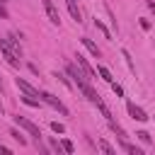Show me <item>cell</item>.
I'll return each mask as SVG.
<instances>
[{
    "mask_svg": "<svg viewBox=\"0 0 155 155\" xmlns=\"http://www.w3.org/2000/svg\"><path fill=\"white\" fill-rule=\"evenodd\" d=\"M65 73H68V78H73V82H75L78 87H82V85L90 80V78L80 70V65H78V63H68V65H65Z\"/></svg>",
    "mask_w": 155,
    "mask_h": 155,
    "instance_id": "3",
    "label": "cell"
},
{
    "mask_svg": "<svg viewBox=\"0 0 155 155\" xmlns=\"http://www.w3.org/2000/svg\"><path fill=\"white\" fill-rule=\"evenodd\" d=\"M148 7H150V12L155 15V0H148Z\"/></svg>",
    "mask_w": 155,
    "mask_h": 155,
    "instance_id": "26",
    "label": "cell"
},
{
    "mask_svg": "<svg viewBox=\"0 0 155 155\" xmlns=\"http://www.w3.org/2000/svg\"><path fill=\"white\" fill-rule=\"evenodd\" d=\"M15 85H17V90H22L24 94H31V97H39V90H36V87H31V85H29L27 80H22V78H17V80H15Z\"/></svg>",
    "mask_w": 155,
    "mask_h": 155,
    "instance_id": "8",
    "label": "cell"
},
{
    "mask_svg": "<svg viewBox=\"0 0 155 155\" xmlns=\"http://www.w3.org/2000/svg\"><path fill=\"white\" fill-rule=\"evenodd\" d=\"M65 5H68L70 17L75 19V24H80V22H82V15H80V7H78V0H65Z\"/></svg>",
    "mask_w": 155,
    "mask_h": 155,
    "instance_id": "10",
    "label": "cell"
},
{
    "mask_svg": "<svg viewBox=\"0 0 155 155\" xmlns=\"http://www.w3.org/2000/svg\"><path fill=\"white\" fill-rule=\"evenodd\" d=\"M78 90H80V92H82V94H85L92 104H94V102H99V94H97V90H94L90 82H85V85H82V87H78Z\"/></svg>",
    "mask_w": 155,
    "mask_h": 155,
    "instance_id": "9",
    "label": "cell"
},
{
    "mask_svg": "<svg viewBox=\"0 0 155 155\" xmlns=\"http://www.w3.org/2000/svg\"><path fill=\"white\" fill-rule=\"evenodd\" d=\"M10 136H12V138H15V140H17L19 145H27V143H29V140H27V138H24V136H22V133L17 131V128H12V131H10Z\"/></svg>",
    "mask_w": 155,
    "mask_h": 155,
    "instance_id": "16",
    "label": "cell"
},
{
    "mask_svg": "<svg viewBox=\"0 0 155 155\" xmlns=\"http://www.w3.org/2000/svg\"><path fill=\"white\" fill-rule=\"evenodd\" d=\"M75 58H78V65H80V70H82V73H85V75H87L90 80H94V78H97V73H94V68H92V65L87 63V58H85L82 53H78Z\"/></svg>",
    "mask_w": 155,
    "mask_h": 155,
    "instance_id": "6",
    "label": "cell"
},
{
    "mask_svg": "<svg viewBox=\"0 0 155 155\" xmlns=\"http://www.w3.org/2000/svg\"><path fill=\"white\" fill-rule=\"evenodd\" d=\"M53 78H56V80H61V82H63V85H65L68 90H73V85H70V80H68V78H65L63 73H53Z\"/></svg>",
    "mask_w": 155,
    "mask_h": 155,
    "instance_id": "20",
    "label": "cell"
},
{
    "mask_svg": "<svg viewBox=\"0 0 155 155\" xmlns=\"http://www.w3.org/2000/svg\"><path fill=\"white\" fill-rule=\"evenodd\" d=\"M15 124H17L19 128H24V131H27L29 136H34L36 140H41V128H39V126H36L34 121H29L27 116H19V114H17V116H15Z\"/></svg>",
    "mask_w": 155,
    "mask_h": 155,
    "instance_id": "2",
    "label": "cell"
},
{
    "mask_svg": "<svg viewBox=\"0 0 155 155\" xmlns=\"http://www.w3.org/2000/svg\"><path fill=\"white\" fill-rule=\"evenodd\" d=\"M140 29H145V31H148V29H150V22H148V19H140Z\"/></svg>",
    "mask_w": 155,
    "mask_h": 155,
    "instance_id": "25",
    "label": "cell"
},
{
    "mask_svg": "<svg viewBox=\"0 0 155 155\" xmlns=\"http://www.w3.org/2000/svg\"><path fill=\"white\" fill-rule=\"evenodd\" d=\"M126 109H128V116H131V119H136V121H148V114H145L138 104L128 102V104H126Z\"/></svg>",
    "mask_w": 155,
    "mask_h": 155,
    "instance_id": "7",
    "label": "cell"
},
{
    "mask_svg": "<svg viewBox=\"0 0 155 155\" xmlns=\"http://www.w3.org/2000/svg\"><path fill=\"white\" fill-rule=\"evenodd\" d=\"M109 85H111V90H114L116 97H124V87H121V85H116V82H109Z\"/></svg>",
    "mask_w": 155,
    "mask_h": 155,
    "instance_id": "22",
    "label": "cell"
},
{
    "mask_svg": "<svg viewBox=\"0 0 155 155\" xmlns=\"http://www.w3.org/2000/svg\"><path fill=\"white\" fill-rule=\"evenodd\" d=\"M39 99H41L44 104H48V107H53L56 111H61L63 116H68V114H70V111H68V107H65V104H63V102H61L58 97H53L51 92H39Z\"/></svg>",
    "mask_w": 155,
    "mask_h": 155,
    "instance_id": "1",
    "label": "cell"
},
{
    "mask_svg": "<svg viewBox=\"0 0 155 155\" xmlns=\"http://www.w3.org/2000/svg\"><path fill=\"white\" fill-rule=\"evenodd\" d=\"M0 114H2V104H0Z\"/></svg>",
    "mask_w": 155,
    "mask_h": 155,
    "instance_id": "28",
    "label": "cell"
},
{
    "mask_svg": "<svg viewBox=\"0 0 155 155\" xmlns=\"http://www.w3.org/2000/svg\"><path fill=\"white\" fill-rule=\"evenodd\" d=\"M97 145H99V150H104V153H107V155H116V150H114V148H111V145H109V143H107V140H99V143H97Z\"/></svg>",
    "mask_w": 155,
    "mask_h": 155,
    "instance_id": "18",
    "label": "cell"
},
{
    "mask_svg": "<svg viewBox=\"0 0 155 155\" xmlns=\"http://www.w3.org/2000/svg\"><path fill=\"white\" fill-rule=\"evenodd\" d=\"M0 51H2V56L7 58V63H10V65H15V68H19V61H22V58H19V56H17V53H15V51H12L10 46H5V44L0 41Z\"/></svg>",
    "mask_w": 155,
    "mask_h": 155,
    "instance_id": "5",
    "label": "cell"
},
{
    "mask_svg": "<svg viewBox=\"0 0 155 155\" xmlns=\"http://www.w3.org/2000/svg\"><path fill=\"white\" fill-rule=\"evenodd\" d=\"M48 143H51V150H56V153H63V148H61V143H58V140H53V138H51Z\"/></svg>",
    "mask_w": 155,
    "mask_h": 155,
    "instance_id": "24",
    "label": "cell"
},
{
    "mask_svg": "<svg viewBox=\"0 0 155 155\" xmlns=\"http://www.w3.org/2000/svg\"><path fill=\"white\" fill-rule=\"evenodd\" d=\"M121 58L126 61V65L131 68V73H136V65H133V58H131V53H128L126 48H121Z\"/></svg>",
    "mask_w": 155,
    "mask_h": 155,
    "instance_id": "14",
    "label": "cell"
},
{
    "mask_svg": "<svg viewBox=\"0 0 155 155\" xmlns=\"http://www.w3.org/2000/svg\"><path fill=\"white\" fill-rule=\"evenodd\" d=\"M51 128H53L56 133H65V126H63V124H58V121H51Z\"/></svg>",
    "mask_w": 155,
    "mask_h": 155,
    "instance_id": "23",
    "label": "cell"
},
{
    "mask_svg": "<svg viewBox=\"0 0 155 155\" xmlns=\"http://www.w3.org/2000/svg\"><path fill=\"white\" fill-rule=\"evenodd\" d=\"M61 148H63V153H75V145H73V140H68V138L61 140Z\"/></svg>",
    "mask_w": 155,
    "mask_h": 155,
    "instance_id": "17",
    "label": "cell"
},
{
    "mask_svg": "<svg viewBox=\"0 0 155 155\" xmlns=\"http://www.w3.org/2000/svg\"><path fill=\"white\" fill-rule=\"evenodd\" d=\"M0 87H2V78H0Z\"/></svg>",
    "mask_w": 155,
    "mask_h": 155,
    "instance_id": "29",
    "label": "cell"
},
{
    "mask_svg": "<svg viewBox=\"0 0 155 155\" xmlns=\"http://www.w3.org/2000/svg\"><path fill=\"white\" fill-rule=\"evenodd\" d=\"M97 73H99V78H102L104 82H114V78H111V73H109V68H104V65H99V68H97Z\"/></svg>",
    "mask_w": 155,
    "mask_h": 155,
    "instance_id": "13",
    "label": "cell"
},
{
    "mask_svg": "<svg viewBox=\"0 0 155 155\" xmlns=\"http://www.w3.org/2000/svg\"><path fill=\"white\" fill-rule=\"evenodd\" d=\"M136 136H138V138H140L143 143H153V138H150V133H148V131H138Z\"/></svg>",
    "mask_w": 155,
    "mask_h": 155,
    "instance_id": "21",
    "label": "cell"
},
{
    "mask_svg": "<svg viewBox=\"0 0 155 155\" xmlns=\"http://www.w3.org/2000/svg\"><path fill=\"white\" fill-rule=\"evenodd\" d=\"M94 107H97V109L102 111V116H104L107 121H111V119H114V116H111V111H109V107H107V104H104L102 99H99V102H94Z\"/></svg>",
    "mask_w": 155,
    "mask_h": 155,
    "instance_id": "12",
    "label": "cell"
},
{
    "mask_svg": "<svg viewBox=\"0 0 155 155\" xmlns=\"http://www.w3.org/2000/svg\"><path fill=\"white\" fill-rule=\"evenodd\" d=\"M94 27H97V29H99V31L104 34V39H111V31H109V29H107V27H104V24H102L99 19H94Z\"/></svg>",
    "mask_w": 155,
    "mask_h": 155,
    "instance_id": "19",
    "label": "cell"
},
{
    "mask_svg": "<svg viewBox=\"0 0 155 155\" xmlns=\"http://www.w3.org/2000/svg\"><path fill=\"white\" fill-rule=\"evenodd\" d=\"M109 126H111V131L116 133V138H126V131H124V128H121V126H119V124H116L114 119L109 121Z\"/></svg>",
    "mask_w": 155,
    "mask_h": 155,
    "instance_id": "15",
    "label": "cell"
},
{
    "mask_svg": "<svg viewBox=\"0 0 155 155\" xmlns=\"http://www.w3.org/2000/svg\"><path fill=\"white\" fill-rule=\"evenodd\" d=\"M80 44H82V46H85V48H87V51H90V53H92L94 58H99V48H97V44H94L92 39H87V36H82V39H80Z\"/></svg>",
    "mask_w": 155,
    "mask_h": 155,
    "instance_id": "11",
    "label": "cell"
},
{
    "mask_svg": "<svg viewBox=\"0 0 155 155\" xmlns=\"http://www.w3.org/2000/svg\"><path fill=\"white\" fill-rule=\"evenodd\" d=\"M0 153H10V148H7V145H2V143H0Z\"/></svg>",
    "mask_w": 155,
    "mask_h": 155,
    "instance_id": "27",
    "label": "cell"
},
{
    "mask_svg": "<svg viewBox=\"0 0 155 155\" xmlns=\"http://www.w3.org/2000/svg\"><path fill=\"white\" fill-rule=\"evenodd\" d=\"M41 2H44L46 17L51 19V24H61V15H58V7L53 5V0H41Z\"/></svg>",
    "mask_w": 155,
    "mask_h": 155,
    "instance_id": "4",
    "label": "cell"
}]
</instances>
